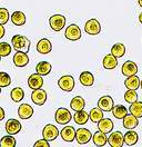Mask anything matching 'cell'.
<instances>
[{"label":"cell","instance_id":"cell-29","mask_svg":"<svg viewBox=\"0 0 142 147\" xmlns=\"http://www.w3.org/2000/svg\"><path fill=\"white\" fill-rule=\"evenodd\" d=\"M89 118H90L89 114L87 111H84L83 109L79 110V111H76V114H74V116H73V119H74V121H76L78 125H84L89 120Z\"/></svg>","mask_w":142,"mask_h":147},{"label":"cell","instance_id":"cell-1","mask_svg":"<svg viewBox=\"0 0 142 147\" xmlns=\"http://www.w3.org/2000/svg\"><path fill=\"white\" fill-rule=\"evenodd\" d=\"M11 44L16 51H23V53H28L30 49V45H31L30 40L26 36H22V35H16L12 37Z\"/></svg>","mask_w":142,"mask_h":147},{"label":"cell","instance_id":"cell-33","mask_svg":"<svg viewBox=\"0 0 142 147\" xmlns=\"http://www.w3.org/2000/svg\"><path fill=\"white\" fill-rule=\"evenodd\" d=\"M130 113L138 118L142 117V101H134L130 105Z\"/></svg>","mask_w":142,"mask_h":147},{"label":"cell","instance_id":"cell-8","mask_svg":"<svg viewBox=\"0 0 142 147\" xmlns=\"http://www.w3.org/2000/svg\"><path fill=\"white\" fill-rule=\"evenodd\" d=\"M108 143L112 147H122L124 144V136L121 134V131H113L108 137Z\"/></svg>","mask_w":142,"mask_h":147},{"label":"cell","instance_id":"cell-23","mask_svg":"<svg viewBox=\"0 0 142 147\" xmlns=\"http://www.w3.org/2000/svg\"><path fill=\"white\" fill-rule=\"evenodd\" d=\"M98 128L99 130L108 134V133L112 131V129H113V121L109 118H102L98 123Z\"/></svg>","mask_w":142,"mask_h":147},{"label":"cell","instance_id":"cell-43","mask_svg":"<svg viewBox=\"0 0 142 147\" xmlns=\"http://www.w3.org/2000/svg\"><path fill=\"white\" fill-rule=\"evenodd\" d=\"M139 21H140V22L142 24V12L140 13V16H139Z\"/></svg>","mask_w":142,"mask_h":147},{"label":"cell","instance_id":"cell-20","mask_svg":"<svg viewBox=\"0 0 142 147\" xmlns=\"http://www.w3.org/2000/svg\"><path fill=\"white\" fill-rule=\"evenodd\" d=\"M124 136V143L129 146H133L138 143L139 140V135L137 131H134L132 129H129V131H127L123 135Z\"/></svg>","mask_w":142,"mask_h":147},{"label":"cell","instance_id":"cell-28","mask_svg":"<svg viewBox=\"0 0 142 147\" xmlns=\"http://www.w3.org/2000/svg\"><path fill=\"white\" fill-rule=\"evenodd\" d=\"M11 21L16 26H22L26 24V15L22 11H15L11 15Z\"/></svg>","mask_w":142,"mask_h":147},{"label":"cell","instance_id":"cell-36","mask_svg":"<svg viewBox=\"0 0 142 147\" xmlns=\"http://www.w3.org/2000/svg\"><path fill=\"white\" fill-rule=\"evenodd\" d=\"M124 100L129 104H132V102L138 100V95H137L135 90L128 89V92L124 94Z\"/></svg>","mask_w":142,"mask_h":147},{"label":"cell","instance_id":"cell-37","mask_svg":"<svg viewBox=\"0 0 142 147\" xmlns=\"http://www.w3.org/2000/svg\"><path fill=\"white\" fill-rule=\"evenodd\" d=\"M10 84H11V78L9 74L1 71L0 73V87H8Z\"/></svg>","mask_w":142,"mask_h":147},{"label":"cell","instance_id":"cell-12","mask_svg":"<svg viewBox=\"0 0 142 147\" xmlns=\"http://www.w3.org/2000/svg\"><path fill=\"white\" fill-rule=\"evenodd\" d=\"M121 71L122 75L125 77H130L133 75H137L138 73V66L135 63H133L131 60H128L122 65V68H121Z\"/></svg>","mask_w":142,"mask_h":147},{"label":"cell","instance_id":"cell-27","mask_svg":"<svg viewBox=\"0 0 142 147\" xmlns=\"http://www.w3.org/2000/svg\"><path fill=\"white\" fill-rule=\"evenodd\" d=\"M86 106V101L82 97L80 96H76L72 98V100L70 102V107L71 109H73L74 111H79V110H82Z\"/></svg>","mask_w":142,"mask_h":147},{"label":"cell","instance_id":"cell-5","mask_svg":"<svg viewBox=\"0 0 142 147\" xmlns=\"http://www.w3.org/2000/svg\"><path fill=\"white\" fill-rule=\"evenodd\" d=\"M64 36H66L67 39L72 40V41L79 40L80 38H81V29H80V27L78 25L72 24L70 26H68V28L66 29Z\"/></svg>","mask_w":142,"mask_h":147},{"label":"cell","instance_id":"cell-35","mask_svg":"<svg viewBox=\"0 0 142 147\" xmlns=\"http://www.w3.org/2000/svg\"><path fill=\"white\" fill-rule=\"evenodd\" d=\"M0 146L1 147H15L16 146V139L12 137V135L3 136L0 140Z\"/></svg>","mask_w":142,"mask_h":147},{"label":"cell","instance_id":"cell-3","mask_svg":"<svg viewBox=\"0 0 142 147\" xmlns=\"http://www.w3.org/2000/svg\"><path fill=\"white\" fill-rule=\"evenodd\" d=\"M58 86L61 88L63 92H71L74 88V79L71 75H66L59 78Z\"/></svg>","mask_w":142,"mask_h":147},{"label":"cell","instance_id":"cell-19","mask_svg":"<svg viewBox=\"0 0 142 147\" xmlns=\"http://www.w3.org/2000/svg\"><path fill=\"white\" fill-rule=\"evenodd\" d=\"M138 123H139L138 117H135L130 113V114H127L123 118V127L127 129H133L138 126Z\"/></svg>","mask_w":142,"mask_h":147},{"label":"cell","instance_id":"cell-40","mask_svg":"<svg viewBox=\"0 0 142 147\" xmlns=\"http://www.w3.org/2000/svg\"><path fill=\"white\" fill-rule=\"evenodd\" d=\"M35 147H39V146H41V147H49L50 145H49V142L47 140V139H40V140H38L37 143H36L35 145H33Z\"/></svg>","mask_w":142,"mask_h":147},{"label":"cell","instance_id":"cell-24","mask_svg":"<svg viewBox=\"0 0 142 147\" xmlns=\"http://www.w3.org/2000/svg\"><path fill=\"white\" fill-rule=\"evenodd\" d=\"M92 140H93V144L96 146H104L108 143V138L106 136V133H103L101 130L94 133V135L92 136Z\"/></svg>","mask_w":142,"mask_h":147},{"label":"cell","instance_id":"cell-10","mask_svg":"<svg viewBox=\"0 0 142 147\" xmlns=\"http://www.w3.org/2000/svg\"><path fill=\"white\" fill-rule=\"evenodd\" d=\"M42 85H44V78H42V75H40V74H32L28 78V86L33 90L41 88Z\"/></svg>","mask_w":142,"mask_h":147},{"label":"cell","instance_id":"cell-13","mask_svg":"<svg viewBox=\"0 0 142 147\" xmlns=\"http://www.w3.org/2000/svg\"><path fill=\"white\" fill-rule=\"evenodd\" d=\"M31 99H32V101L35 102L36 105L41 106L47 100V92H46V90L41 89V88L35 89L31 94Z\"/></svg>","mask_w":142,"mask_h":147},{"label":"cell","instance_id":"cell-11","mask_svg":"<svg viewBox=\"0 0 142 147\" xmlns=\"http://www.w3.org/2000/svg\"><path fill=\"white\" fill-rule=\"evenodd\" d=\"M98 107L101 108L103 111H111L115 107V102L111 96H102L98 100Z\"/></svg>","mask_w":142,"mask_h":147},{"label":"cell","instance_id":"cell-21","mask_svg":"<svg viewBox=\"0 0 142 147\" xmlns=\"http://www.w3.org/2000/svg\"><path fill=\"white\" fill-rule=\"evenodd\" d=\"M140 83L141 80L139 79L138 76L133 75V76H130L125 79L124 82V86L128 88V89H132V90H137L139 87H140Z\"/></svg>","mask_w":142,"mask_h":147},{"label":"cell","instance_id":"cell-44","mask_svg":"<svg viewBox=\"0 0 142 147\" xmlns=\"http://www.w3.org/2000/svg\"><path fill=\"white\" fill-rule=\"evenodd\" d=\"M138 2H139V6L142 7V0H138Z\"/></svg>","mask_w":142,"mask_h":147},{"label":"cell","instance_id":"cell-38","mask_svg":"<svg viewBox=\"0 0 142 147\" xmlns=\"http://www.w3.org/2000/svg\"><path fill=\"white\" fill-rule=\"evenodd\" d=\"M11 54V46L8 42H0V56L7 57Z\"/></svg>","mask_w":142,"mask_h":147},{"label":"cell","instance_id":"cell-14","mask_svg":"<svg viewBox=\"0 0 142 147\" xmlns=\"http://www.w3.org/2000/svg\"><path fill=\"white\" fill-rule=\"evenodd\" d=\"M13 64L17 67H25L29 64V57L27 53L23 51H17L13 56Z\"/></svg>","mask_w":142,"mask_h":147},{"label":"cell","instance_id":"cell-15","mask_svg":"<svg viewBox=\"0 0 142 147\" xmlns=\"http://www.w3.org/2000/svg\"><path fill=\"white\" fill-rule=\"evenodd\" d=\"M18 115L21 119H29L33 115V108L28 104H22L18 108Z\"/></svg>","mask_w":142,"mask_h":147},{"label":"cell","instance_id":"cell-47","mask_svg":"<svg viewBox=\"0 0 142 147\" xmlns=\"http://www.w3.org/2000/svg\"><path fill=\"white\" fill-rule=\"evenodd\" d=\"M0 61H1V56H0Z\"/></svg>","mask_w":142,"mask_h":147},{"label":"cell","instance_id":"cell-18","mask_svg":"<svg viewBox=\"0 0 142 147\" xmlns=\"http://www.w3.org/2000/svg\"><path fill=\"white\" fill-rule=\"evenodd\" d=\"M37 50H38V53H40L42 55L49 54L52 50V45H51L50 40L49 39H46V38L39 40V42L37 44Z\"/></svg>","mask_w":142,"mask_h":147},{"label":"cell","instance_id":"cell-2","mask_svg":"<svg viewBox=\"0 0 142 147\" xmlns=\"http://www.w3.org/2000/svg\"><path fill=\"white\" fill-rule=\"evenodd\" d=\"M50 28L54 31H60L64 28L66 25V17L62 15H53L49 19Z\"/></svg>","mask_w":142,"mask_h":147},{"label":"cell","instance_id":"cell-41","mask_svg":"<svg viewBox=\"0 0 142 147\" xmlns=\"http://www.w3.org/2000/svg\"><path fill=\"white\" fill-rule=\"evenodd\" d=\"M5 32H6V30H5L3 25H0V39L5 36Z\"/></svg>","mask_w":142,"mask_h":147},{"label":"cell","instance_id":"cell-9","mask_svg":"<svg viewBox=\"0 0 142 147\" xmlns=\"http://www.w3.org/2000/svg\"><path fill=\"white\" fill-rule=\"evenodd\" d=\"M91 138H92V134L87 128H79L76 131V140L79 143L80 145L87 144Z\"/></svg>","mask_w":142,"mask_h":147},{"label":"cell","instance_id":"cell-32","mask_svg":"<svg viewBox=\"0 0 142 147\" xmlns=\"http://www.w3.org/2000/svg\"><path fill=\"white\" fill-rule=\"evenodd\" d=\"M10 97H11V99L15 101V102H19V101H21L23 99V97H25V92H23V89H22L21 87H16V88H13V89L11 90Z\"/></svg>","mask_w":142,"mask_h":147},{"label":"cell","instance_id":"cell-22","mask_svg":"<svg viewBox=\"0 0 142 147\" xmlns=\"http://www.w3.org/2000/svg\"><path fill=\"white\" fill-rule=\"evenodd\" d=\"M79 80L81 85H83L84 87H90L94 84V77L90 71H83L80 75Z\"/></svg>","mask_w":142,"mask_h":147},{"label":"cell","instance_id":"cell-7","mask_svg":"<svg viewBox=\"0 0 142 147\" xmlns=\"http://www.w3.org/2000/svg\"><path fill=\"white\" fill-rule=\"evenodd\" d=\"M84 30H86L87 34L94 36V35L100 34V31H101V25H100V22L98 21L97 19H90V20H88L86 22V25H84Z\"/></svg>","mask_w":142,"mask_h":147},{"label":"cell","instance_id":"cell-46","mask_svg":"<svg viewBox=\"0 0 142 147\" xmlns=\"http://www.w3.org/2000/svg\"><path fill=\"white\" fill-rule=\"evenodd\" d=\"M0 94H1V87H0Z\"/></svg>","mask_w":142,"mask_h":147},{"label":"cell","instance_id":"cell-17","mask_svg":"<svg viewBox=\"0 0 142 147\" xmlns=\"http://www.w3.org/2000/svg\"><path fill=\"white\" fill-rule=\"evenodd\" d=\"M21 130V124L17 119H9L6 123V131L9 135H16Z\"/></svg>","mask_w":142,"mask_h":147},{"label":"cell","instance_id":"cell-26","mask_svg":"<svg viewBox=\"0 0 142 147\" xmlns=\"http://www.w3.org/2000/svg\"><path fill=\"white\" fill-rule=\"evenodd\" d=\"M51 69H52V66H51L50 63H48V61H40L39 64L37 65V67H36L37 73L42 75V76L49 75L50 71H51Z\"/></svg>","mask_w":142,"mask_h":147},{"label":"cell","instance_id":"cell-4","mask_svg":"<svg viewBox=\"0 0 142 147\" xmlns=\"http://www.w3.org/2000/svg\"><path fill=\"white\" fill-rule=\"evenodd\" d=\"M56 121L60 125H67L69 121L71 120L72 116H71V113L67 108H59L56 111Z\"/></svg>","mask_w":142,"mask_h":147},{"label":"cell","instance_id":"cell-39","mask_svg":"<svg viewBox=\"0 0 142 147\" xmlns=\"http://www.w3.org/2000/svg\"><path fill=\"white\" fill-rule=\"evenodd\" d=\"M9 20V11L6 8H0V25H6Z\"/></svg>","mask_w":142,"mask_h":147},{"label":"cell","instance_id":"cell-34","mask_svg":"<svg viewBox=\"0 0 142 147\" xmlns=\"http://www.w3.org/2000/svg\"><path fill=\"white\" fill-rule=\"evenodd\" d=\"M111 54L115 57H117V58H121L125 54V47H124V45L121 44V42H118V44L113 45L112 48H111Z\"/></svg>","mask_w":142,"mask_h":147},{"label":"cell","instance_id":"cell-31","mask_svg":"<svg viewBox=\"0 0 142 147\" xmlns=\"http://www.w3.org/2000/svg\"><path fill=\"white\" fill-rule=\"evenodd\" d=\"M89 116H90V119H91L92 123H99L103 118V110L101 108H99V107L92 108L91 111L89 113Z\"/></svg>","mask_w":142,"mask_h":147},{"label":"cell","instance_id":"cell-6","mask_svg":"<svg viewBox=\"0 0 142 147\" xmlns=\"http://www.w3.org/2000/svg\"><path fill=\"white\" fill-rule=\"evenodd\" d=\"M59 135V130L58 128L52 125V124H48L44 126V130H42V136H44V139H47L48 142H51V140H54L56 138L58 137Z\"/></svg>","mask_w":142,"mask_h":147},{"label":"cell","instance_id":"cell-30","mask_svg":"<svg viewBox=\"0 0 142 147\" xmlns=\"http://www.w3.org/2000/svg\"><path fill=\"white\" fill-rule=\"evenodd\" d=\"M112 114L117 119H123L125 117V115L128 114V110L124 107L123 105H115V107L112 108Z\"/></svg>","mask_w":142,"mask_h":147},{"label":"cell","instance_id":"cell-42","mask_svg":"<svg viewBox=\"0 0 142 147\" xmlns=\"http://www.w3.org/2000/svg\"><path fill=\"white\" fill-rule=\"evenodd\" d=\"M5 115H6V114H5L3 108H2V107H0V121L5 118Z\"/></svg>","mask_w":142,"mask_h":147},{"label":"cell","instance_id":"cell-25","mask_svg":"<svg viewBox=\"0 0 142 147\" xmlns=\"http://www.w3.org/2000/svg\"><path fill=\"white\" fill-rule=\"evenodd\" d=\"M102 64H103V67H104L106 69H109V70L115 69V67L118 66V60H117V57H115L112 54L107 55L106 57L103 58Z\"/></svg>","mask_w":142,"mask_h":147},{"label":"cell","instance_id":"cell-16","mask_svg":"<svg viewBox=\"0 0 142 147\" xmlns=\"http://www.w3.org/2000/svg\"><path fill=\"white\" fill-rule=\"evenodd\" d=\"M76 131L77 130L73 128L72 126H66L60 131V135H61V138L64 142L70 143V142H73L76 139Z\"/></svg>","mask_w":142,"mask_h":147},{"label":"cell","instance_id":"cell-45","mask_svg":"<svg viewBox=\"0 0 142 147\" xmlns=\"http://www.w3.org/2000/svg\"><path fill=\"white\" fill-rule=\"evenodd\" d=\"M140 87H141V89H142V80H141V83H140Z\"/></svg>","mask_w":142,"mask_h":147}]
</instances>
